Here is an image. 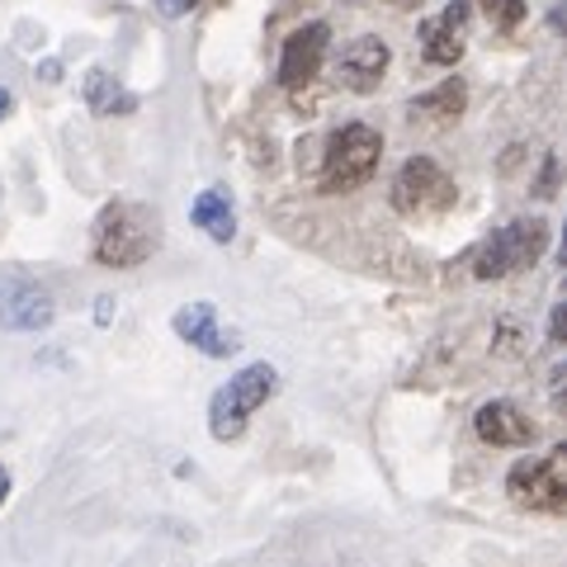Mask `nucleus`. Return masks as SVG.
<instances>
[{
  "label": "nucleus",
  "mask_w": 567,
  "mask_h": 567,
  "mask_svg": "<svg viewBox=\"0 0 567 567\" xmlns=\"http://www.w3.org/2000/svg\"><path fill=\"white\" fill-rule=\"evenodd\" d=\"M91 251L100 265H110V270H133V265H142L156 251L152 213L142 204H128V199L104 204L100 218H95V233H91Z\"/></svg>",
  "instance_id": "1"
},
{
  "label": "nucleus",
  "mask_w": 567,
  "mask_h": 567,
  "mask_svg": "<svg viewBox=\"0 0 567 567\" xmlns=\"http://www.w3.org/2000/svg\"><path fill=\"white\" fill-rule=\"evenodd\" d=\"M275 388H279V369L275 364H265V360L246 364L237 379H227L218 393H213V402H208V435L218 440V445L241 440L246 425H251V416L275 398Z\"/></svg>",
  "instance_id": "2"
},
{
  "label": "nucleus",
  "mask_w": 567,
  "mask_h": 567,
  "mask_svg": "<svg viewBox=\"0 0 567 567\" xmlns=\"http://www.w3.org/2000/svg\"><path fill=\"white\" fill-rule=\"evenodd\" d=\"M383 162V137L369 123H346L336 128L322 156V189L327 194H350L364 181H374V171Z\"/></svg>",
  "instance_id": "3"
},
{
  "label": "nucleus",
  "mask_w": 567,
  "mask_h": 567,
  "mask_svg": "<svg viewBox=\"0 0 567 567\" xmlns=\"http://www.w3.org/2000/svg\"><path fill=\"white\" fill-rule=\"evenodd\" d=\"M548 251V223L544 218H516L506 227H496V233L477 246L473 256V275L477 279H506V275H520L529 270L539 256Z\"/></svg>",
  "instance_id": "4"
},
{
  "label": "nucleus",
  "mask_w": 567,
  "mask_h": 567,
  "mask_svg": "<svg viewBox=\"0 0 567 567\" xmlns=\"http://www.w3.org/2000/svg\"><path fill=\"white\" fill-rule=\"evenodd\" d=\"M506 492L520 511H535V516H563L567 511V450H548L539 458H520L516 468L506 473Z\"/></svg>",
  "instance_id": "5"
},
{
  "label": "nucleus",
  "mask_w": 567,
  "mask_h": 567,
  "mask_svg": "<svg viewBox=\"0 0 567 567\" xmlns=\"http://www.w3.org/2000/svg\"><path fill=\"white\" fill-rule=\"evenodd\" d=\"M454 199L458 189L450 181V171L431 162V156H412L393 181V208L402 218H435V213H450Z\"/></svg>",
  "instance_id": "6"
},
{
  "label": "nucleus",
  "mask_w": 567,
  "mask_h": 567,
  "mask_svg": "<svg viewBox=\"0 0 567 567\" xmlns=\"http://www.w3.org/2000/svg\"><path fill=\"white\" fill-rule=\"evenodd\" d=\"M58 317V303L39 279L29 275H6L0 279V327L6 331H43Z\"/></svg>",
  "instance_id": "7"
},
{
  "label": "nucleus",
  "mask_w": 567,
  "mask_h": 567,
  "mask_svg": "<svg viewBox=\"0 0 567 567\" xmlns=\"http://www.w3.org/2000/svg\"><path fill=\"white\" fill-rule=\"evenodd\" d=\"M331 48V29L317 20V24H303L293 33L289 43H284V58H279V85L284 91H303V85H312L317 66H322Z\"/></svg>",
  "instance_id": "8"
},
{
  "label": "nucleus",
  "mask_w": 567,
  "mask_h": 567,
  "mask_svg": "<svg viewBox=\"0 0 567 567\" xmlns=\"http://www.w3.org/2000/svg\"><path fill=\"white\" fill-rule=\"evenodd\" d=\"M473 431L483 445H496V450H525L539 440V425L516 402H483L473 416Z\"/></svg>",
  "instance_id": "9"
},
{
  "label": "nucleus",
  "mask_w": 567,
  "mask_h": 567,
  "mask_svg": "<svg viewBox=\"0 0 567 567\" xmlns=\"http://www.w3.org/2000/svg\"><path fill=\"white\" fill-rule=\"evenodd\" d=\"M175 336H181L185 346H194L208 360H227V354H237V336L218 327V308L213 303H185L181 312L171 317Z\"/></svg>",
  "instance_id": "10"
},
{
  "label": "nucleus",
  "mask_w": 567,
  "mask_h": 567,
  "mask_svg": "<svg viewBox=\"0 0 567 567\" xmlns=\"http://www.w3.org/2000/svg\"><path fill=\"white\" fill-rule=\"evenodd\" d=\"M468 20H473V6H468V0H454V6L440 14V20H425V24H421V52H425V62L454 66L458 58H464Z\"/></svg>",
  "instance_id": "11"
},
{
  "label": "nucleus",
  "mask_w": 567,
  "mask_h": 567,
  "mask_svg": "<svg viewBox=\"0 0 567 567\" xmlns=\"http://www.w3.org/2000/svg\"><path fill=\"white\" fill-rule=\"evenodd\" d=\"M388 62H393V52H388V43L379 39V33H360L354 43H346V52H341V81H346V91H354V95H369L374 85L383 81V71H388Z\"/></svg>",
  "instance_id": "12"
},
{
  "label": "nucleus",
  "mask_w": 567,
  "mask_h": 567,
  "mask_svg": "<svg viewBox=\"0 0 567 567\" xmlns=\"http://www.w3.org/2000/svg\"><path fill=\"white\" fill-rule=\"evenodd\" d=\"M85 104H91V114L114 118V114H133L137 110V95L114 76V71L95 66L91 76H85Z\"/></svg>",
  "instance_id": "13"
},
{
  "label": "nucleus",
  "mask_w": 567,
  "mask_h": 567,
  "mask_svg": "<svg viewBox=\"0 0 567 567\" xmlns=\"http://www.w3.org/2000/svg\"><path fill=\"white\" fill-rule=\"evenodd\" d=\"M189 218L194 227H204V237H213L218 246H227L237 237V213H233V199L223 189H204L199 199L189 204Z\"/></svg>",
  "instance_id": "14"
},
{
  "label": "nucleus",
  "mask_w": 567,
  "mask_h": 567,
  "mask_svg": "<svg viewBox=\"0 0 567 567\" xmlns=\"http://www.w3.org/2000/svg\"><path fill=\"white\" fill-rule=\"evenodd\" d=\"M464 104H468V85L464 81H440L435 91H425L412 100V118L421 123H454L458 114H464Z\"/></svg>",
  "instance_id": "15"
},
{
  "label": "nucleus",
  "mask_w": 567,
  "mask_h": 567,
  "mask_svg": "<svg viewBox=\"0 0 567 567\" xmlns=\"http://www.w3.org/2000/svg\"><path fill=\"white\" fill-rule=\"evenodd\" d=\"M496 29H516L525 20V0H477Z\"/></svg>",
  "instance_id": "16"
},
{
  "label": "nucleus",
  "mask_w": 567,
  "mask_h": 567,
  "mask_svg": "<svg viewBox=\"0 0 567 567\" xmlns=\"http://www.w3.org/2000/svg\"><path fill=\"white\" fill-rule=\"evenodd\" d=\"M554 181H558V156H544V181H539V194H554Z\"/></svg>",
  "instance_id": "17"
},
{
  "label": "nucleus",
  "mask_w": 567,
  "mask_h": 567,
  "mask_svg": "<svg viewBox=\"0 0 567 567\" xmlns=\"http://www.w3.org/2000/svg\"><path fill=\"white\" fill-rule=\"evenodd\" d=\"M194 6H199V0H162L166 14H185V10H194Z\"/></svg>",
  "instance_id": "18"
},
{
  "label": "nucleus",
  "mask_w": 567,
  "mask_h": 567,
  "mask_svg": "<svg viewBox=\"0 0 567 567\" xmlns=\"http://www.w3.org/2000/svg\"><path fill=\"white\" fill-rule=\"evenodd\" d=\"M548 336H554V341H563V308H554V322H548Z\"/></svg>",
  "instance_id": "19"
},
{
  "label": "nucleus",
  "mask_w": 567,
  "mask_h": 567,
  "mask_svg": "<svg viewBox=\"0 0 567 567\" xmlns=\"http://www.w3.org/2000/svg\"><path fill=\"white\" fill-rule=\"evenodd\" d=\"M6 496H10V473L0 468V506H6Z\"/></svg>",
  "instance_id": "20"
},
{
  "label": "nucleus",
  "mask_w": 567,
  "mask_h": 567,
  "mask_svg": "<svg viewBox=\"0 0 567 567\" xmlns=\"http://www.w3.org/2000/svg\"><path fill=\"white\" fill-rule=\"evenodd\" d=\"M388 6H398V10H421V0H388Z\"/></svg>",
  "instance_id": "21"
},
{
  "label": "nucleus",
  "mask_w": 567,
  "mask_h": 567,
  "mask_svg": "<svg viewBox=\"0 0 567 567\" xmlns=\"http://www.w3.org/2000/svg\"><path fill=\"white\" fill-rule=\"evenodd\" d=\"M6 114H10V95H6V91H0V118H6Z\"/></svg>",
  "instance_id": "22"
}]
</instances>
